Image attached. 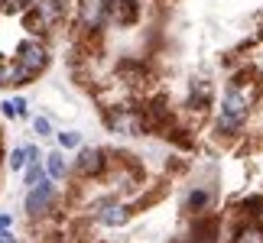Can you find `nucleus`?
<instances>
[{
  "label": "nucleus",
  "instance_id": "obj_1",
  "mask_svg": "<svg viewBox=\"0 0 263 243\" xmlns=\"http://www.w3.org/2000/svg\"><path fill=\"white\" fill-rule=\"evenodd\" d=\"M260 94H263V81H260V75L254 72V68L237 72L234 78L228 81V88H224L215 130H218V133H224V136H237L240 130L247 127L254 107L260 104Z\"/></svg>",
  "mask_w": 263,
  "mask_h": 243
},
{
  "label": "nucleus",
  "instance_id": "obj_2",
  "mask_svg": "<svg viewBox=\"0 0 263 243\" xmlns=\"http://www.w3.org/2000/svg\"><path fill=\"white\" fill-rule=\"evenodd\" d=\"M49 68V46L43 43V36H26L16 43V55L10 65V85L23 88L29 81H36Z\"/></svg>",
  "mask_w": 263,
  "mask_h": 243
},
{
  "label": "nucleus",
  "instance_id": "obj_3",
  "mask_svg": "<svg viewBox=\"0 0 263 243\" xmlns=\"http://www.w3.org/2000/svg\"><path fill=\"white\" fill-rule=\"evenodd\" d=\"M23 208H26L29 220H43V217H49V214H52V208H55V181L46 175L39 185H33V188L26 191Z\"/></svg>",
  "mask_w": 263,
  "mask_h": 243
},
{
  "label": "nucleus",
  "instance_id": "obj_4",
  "mask_svg": "<svg viewBox=\"0 0 263 243\" xmlns=\"http://www.w3.org/2000/svg\"><path fill=\"white\" fill-rule=\"evenodd\" d=\"M107 169H110V159H107L104 149H98V146H82L75 166H72V172L78 178H101Z\"/></svg>",
  "mask_w": 263,
  "mask_h": 243
},
{
  "label": "nucleus",
  "instance_id": "obj_5",
  "mask_svg": "<svg viewBox=\"0 0 263 243\" xmlns=\"http://www.w3.org/2000/svg\"><path fill=\"white\" fill-rule=\"evenodd\" d=\"M107 23V4L104 0H82L78 4V26L85 33H101Z\"/></svg>",
  "mask_w": 263,
  "mask_h": 243
},
{
  "label": "nucleus",
  "instance_id": "obj_6",
  "mask_svg": "<svg viewBox=\"0 0 263 243\" xmlns=\"http://www.w3.org/2000/svg\"><path fill=\"white\" fill-rule=\"evenodd\" d=\"M107 4V23L134 26L140 23V0H104Z\"/></svg>",
  "mask_w": 263,
  "mask_h": 243
},
{
  "label": "nucleus",
  "instance_id": "obj_7",
  "mask_svg": "<svg viewBox=\"0 0 263 243\" xmlns=\"http://www.w3.org/2000/svg\"><path fill=\"white\" fill-rule=\"evenodd\" d=\"M127 220H130V208L127 205H120L114 198H104L98 205V224L101 227H124Z\"/></svg>",
  "mask_w": 263,
  "mask_h": 243
},
{
  "label": "nucleus",
  "instance_id": "obj_8",
  "mask_svg": "<svg viewBox=\"0 0 263 243\" xmlns=\"http://www.w3.org/2000/svg\"><path fill=\"white\" fill-rule=\"evenodd\" d=\"M211 97H215V88H211V81L198 78L192 81V91H189V110H198V114H205V110L211 107Z\"/></svg>",
  "mask_w": 263,
  "mask_h": 243
},
{
  "label": "nucleus",
  "instance_id": "obj_9",
  "mask_svg": "<svg viewBox=\"0 0 263 243\" xmlns=\"http://www.w3.org/2000/svg\"><path fill=\"white\" fill-rule=\"evenodd\" d=\"M231 243H263V220L260 217H244L231 234Z\"/></svg>",
  "mask_w": 263,
  "mask_h": 243
},
{
  "label": "nucleus",
  "instance_id": "obj_10",
  "mask_svg": "<svg viewBox=\"0 0 263 243\" xmlns=\"http://www.w3.org/2000/svg\"><path fill=\"white\" fill-rule=\"evenodd\" d=\"M211 208V191L208 188H201V185H195L185 195V201H182V211H185V214H205V211Z\"/></svg>",
  "mask_w": 263,
  "mask_h": 243
},
{
  "label": "nucleus",
  "instance_id": "obj_11",
  "mask_svg": "<svg viewBox=\"0 0 263 243\" xmlns=\"http://www.w3.org/2000/svg\"><path fill=\"white\" fill-rule=\"evenodd\" d=\"M33 4H36L39 13H43V19L49 23V29L59 26V23H62V19L68 16V7L62 4V0H33Z\"/></svg>",
  "mask_w": 263,
  "mask_h": 243
},
{
  "label": "nucleus",
  "instance_id": "obj_12",
  "mask_svg": "<svg viewBox=\"0 0 263 243\" xmlns=\"http://www.w3.org/2000/svg\"><path fill=\"white\" fill-rule=\"evenodd\" d=\"M65 149H52V153L46 156V172H49V178L52 181H65L68 175H72V166L65 162Z\"/></svg>",
  "mask_w": 263,
  "mask_h": 243
},
{
  "label": "nucleus",
  "instance_id": "obj_13",
  "mask_svg": "<svg viewBox=\"0 0 263 243\" xmlns=\"http://www.w3.org/2000/svg\"><path fill=\"white\" fill-rule=\"evenodd\" d=\"M20 19H23V29H26L29 36H46V33H49V23L43 19V13L36 10V4L29 7V10H26V13L20 16Z\"/></svg>",
  "mask_w": 263,
  "mask_h": 243
},
{
  "label": "nucleus",
  "instance_id": "obj_14",
  "mask_svg": "<svg viewBox=\"0 0 263 243\" xmlns=\"http://www.w3.org/2000/svg\"><path fill=\"white\" fill-rule=\"evenodd\" d=\"M46 175H49V172H46V159L29 162V166L23 169V185H26V188H33V185H39V181H43Z\"/></svg>",
  "mask_w": 263,
  "mask_h": 243
},
{
  "label": "nucleus",
  "instance_id": "obj_15",
  "mask_svg": "<svg viewBox=\"0 0 263 243\" xmlns=\"http://www.w3.org/2000/svg\"><path fill=\"white\" fill-rule=\"evenodd\" d=\"M0 114H4L7 120H20V117H26L29 110H26V100L23 97H7L4 104H0Z\"/></svg>",
  "mask_w": 263,
  "mask_h": 243
},
{
  "label": "nucleus",
  "instance_id": "obj_16",
  "mask_svg": "<svg viewBox=\"0 0 263 243\" xmlns=\"http://www.w3.org/2000/svg\"><path fill=\"white\" fill-rule=\"evenodd\" d=\"M26 166H29V149L26 146H16V149L7 153V169L10 172H23Z\"/></svg>",
  "mask_w": 263,
  "mask_h": 243
},
{
  "label": "nucleus",
  "instance_id": "obj_17",
  "mask_svg": "<svg viewBox=\"0 0 263 243\" xmlns=\"http://www.w3.org/2000/svg\"><path fill=\"white\" fill-rule=\"evenodd\" d=\"M55 143H59V149H82L85 146L78 130H62V133H55Z\"/></svg>",
  "mask_w": 263,
  "mask_h": 243
},
{
  "label": "nucleus",
  "instance_id": "obj_18",
  "mask_svg": "<svg viewBox=\"0 0 263 243\" xmlns=\"http://www.w3.org/2000/svg\"><path fill=\"white\" fill-rule=\"evenodd\" d=\"M240 211L247 217H263V195H247L240 198Z\"/></svg>",
  "mask_w": 263,
  "mask_h": 243
},
{
  "label": "nucleus",
  "instance_id": "obj_19",
  "mask_svg": "<svg viewBox=\"0 0 263 243\" xmlns=\"http://www.w3.org/2000/svg\"><path fill=\"white\" fill-rule=\"evenodd\" d=\"M29 7H33V0H4V4H0L4 16H23Z\"/></svg>",
  "mask_w": 263,
  "mask_h": 243
},
{
  "label": "nucleus",
  "instance_id": "obj_20",
  "mask_svg": "<svg viewBox=\"0 0 263 243\" xmlns=\"http://www.w3.org/2000/svg\"><path fill=\"white\" fill-rule=\"evenodd\" d=\"M33 130H36L39 139H43V136H52V124H49V117H36L33 120Z\"/></svg>",
  "mask_w": 263,
  "mask_h": 243
},
{
  "label": "nucleus",
  "instance_id": "obj_21",
  "mask_svg": "<svg viewBox=\"0 0 263 243\" xmlns=\"http://www.w3.org/2000/svg\"><path fill=\"white\" fill-rule=\"evenodd\" d=\"M10 85V65L4 62V55H0V88Z\"/></svg>",
  "mask_w": 263,
  "mask_h": 243
},
{
  "label": "nucleus",
  "instance_id": "obj_22",
  "mask_svg": "<svg viewBox=\"0 0 263 243\" xmlns=\"http://www.w3.org/2000/svg\"><path fill=\"white\" fill-rule=\"evenodd\" d=\"M0 243H20V240L13 237V230H10V227H4V230H0Z\"/></svg>",
  "mask_w": 263,
  "mask_h": 243
},
{
  "label": "nucleus",
  "instance_id": "obj_23",
  "mask_svg": "<svg viewBox=\"0 0 263 243\" xmlns=\"http://www.w3.org/2000/svg\"><path fill=\"white\" fill-rule=\"evenodd\" d=\"M4 227H13V214H0V230Z\"/></svg>",
  "mask_w": 263,
  "mask_h": 243
},
{
  "label": "nucleus",
  "instance_id": "obj_24",
  "mask_svg": "<svg viewBox=\"0 0 263 243\" xmlns=\"http://www.w3.org/2000/svg\"><path fill=\"white\" fill-rule=\"evenodd\" d=\"M0 4H4V0H0ZM0 13H4V10H0Z\"/></svg>",
  "mask_w": 263,
  "mask_h": 243
}]
</instances>
